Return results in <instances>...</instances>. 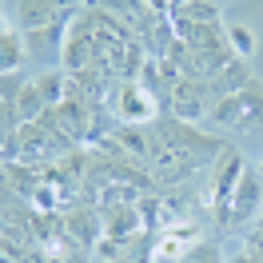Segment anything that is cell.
I'll use <instances>...</instances> for the list:
<instances>
[{
  "label": "cell",
  "instance_id": "cell-1",
  "mask_svg": "<svg viewBox=\"0 0 263 263\" xmlns=\"http://www.w3.org/2000/svg\"><path fill=\"white\" fill-rule=\"evenodd\" d=\"M223 152H228L223 140H212V136H203L196 124L160 112L152 120L148 176L156 183H180V180H187V176H196L199 167L215 164Z\"/></svg>",
  "mask_w": 263,
  "mask_h": 263
},
{
  "label": "cell",
  "instance_id": "cell-2",
  "mask_svg": "<svg viewBox=\"0 0 263 263\" xmlns=\"http://www.w3.org/2000/svg\"><path fill=\"white\" fill-rule=\"evenodd\" d=\"M212 124H219V128H228V132H243V136L259 132L263 128V80H251L243 92L215 100Z\"/></svg>",
  "mask_w": 263,
  "mask_h": 263
},
{
  "label": "cell",
  "instance_id": "cell-3",
  "mask_svg": "<svg viewBox=\"0 0 263 263\" xmlns=\"http://www.w3.org/2000/svg\"><path fill=\"white\" fill-rule=\"evenodd\" d=\"M108 108L120 124H152L156 116L164 112V104L152 96L140 80H116L108 92Z\"/></svg>",
  "mask_w": 263,
  "mask_h": 263
},
{
  "label": "cell",
  "instance_id": "cell-4",
  "mask_svg": "<svg viewBox=\"0 0 263 263\" xmlns=\"http://www.w3.org/2000/svg\"><path fill=\"white\" fill-rule=\"evenodd\" d=\"M212 108H215V92H212V84L199 80V76H180L164 100V112L176 116V120H187V124L212 116Z\"/></svg>",
  "mask_w": 263,
  "mask_h": 263
},
{
  "label": "cell",
  "instance_id": "cell-5",
  "mask_svg": "<svg viewBox=\"0 0 263 263\" xmlns=\"http://www.w3.org/2000/svg\"><path fill=\"white\" fill-rule=\"evenodd\" d=\"M263 212V176L259 167H247L239 187H235V196H231L228 212L219 215V228L223 231H239L243 223H255Z\"/></svg>",
  "mask_w": 263,
  "mask_h": 263
},
{
  "label": "cell",
  "instance_id": "cell-6",
  "mask_svg": "<svg viewBox=\"0 0 263 263\" xmlns=\"http://www.w3.org/2000/svg\"><path fill=\"white\" fill-rule=\"evenodd\" d=\"M243 172H247V164H243V156H239L235 148H228L212 164V187H208V199H212V208H215V219L228 212V203H231V196H235L239 180H243Z\"/></svg>",
  "mask_w": 263,
  "mask_h": 263
},
{
  "label": "cell",
  "instance_id": "cell-7",
  "mask_svg": "<svg viewBox=\"0 0 263 263\" xmlns=\"http://www.w3.org/2000/svg\"><path fill=\"white\" fill-rule=\"evenodd\" d=\"M84 0H12V12H16L20 32H32V28H44V24H56L60 16H72Z\"/></svg>",
  "mask_w": 263,
  "mask_h": 263
},
{
  "label": "cell",
  "instance_id": "cell-8",
  "mask_svg": "<svg viewBox=\"0 0 263 263\" xmlns=\"http://www.w3.org/2000/svg\"><path fill=\"white\" fill-rule=\"evenodd\" d=\"M199 247V228L196 223H176L156 235V247H152V263H183L192 251Z\"/></svg>",
  "mask_w": 263,
  "mask_h": 263
},
{
  "label": "cell",
  "instance_id": "cell-9",
  "mask_svg": "<svg viewBox=\"0 0 263 263\" xmlns=\"http://www.w3.org/2000/svg\"><path fill=\"white\" fill-rule=\"evenodd\" d=\"M255 80V76H251V68H247V60H239V56H235V60H228V64L219 68V72H215L212 80V92H215V100H223V96H235V92H243L247 84Z\"/></svg>",
  "mask_w": 263,
  "mask_h": 263
},
{
  "label": "cell",
  "instance_id": "cell-10",
  "mask_svg": "<svg viewBox=\"0 0 263 263\" xmlns=\"http://www.w3.org/2000/svg\"><path fill=\"white\" fill-rule=\"evenodd\" d=\"M24 56H28V48H24V32L8 20L4 32H0V68H4V72H16V68L24 64Z\"/></svg>",
  "mask_w": 263,
  "mask_h": 263
},
{
  "label": "cell",
  "instance_id": "cell-11",
  "mask_svg": "<svg viewBox=\"0 0 263 263\" xmlns=\"http://www.w3.org/2000/svg\"><path fill=\"white\" fill-rule=\"evenodd\" d=\"M172 20H183V24H223L215 0H187V4H180L172 12Z\"/></svg>",
  "mask_w": 263,
  "mask_h": 263
},
{
  "label": "cell",
  "instance_id": "cell-12",
  "mask_svg": "<svg viewBox=\"0 0 263 263\" xmlns=\"http://www.w3.org/2000/svg\"><path fill=\"white\" fill-rule=\"evenodd\" d=\"M223 32H228V48L239 56V60H251L255 56V32L247 28V24H223Z\"/></svg>",
  "mask_w": 263,
  "mask_h": 263
},
{
  "label": "cell",
  "instance_id": "cell-13",
  "mask_svg": "<svg viewBox=\"0 0 263 263\" xmlns=\"http://www.w3.org/2000/svg\"><path fill=\"white\" fill-rule=\"evenodd\" d=\"M259 176H263V160H259Z\"/></svg>",
  "mask_w": 263,
  "mask_h": 263
},
{
  "label": "cell",
  "instance_id": "cell-14",
  "mask_svg": "<svg viewBox=\"0 0 263 263\" xmlns=\"http://www.w3.org/2000/svg\"><path fill=\"white\" fill-rule=\"evenodd\" d=\"M215 4H223V0H215Z\"/></svg>",
  "mask_w": 263,
  "mask_h": 263
}]
</instances>
